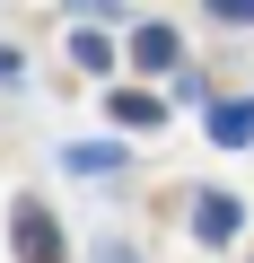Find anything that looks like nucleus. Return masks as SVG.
Listing matches in <instances>:
<instances>
[{
	"instance_id": "obj_5",
	"label": "nucleus",
	"mask_w": 254,
	"mask_h": 263,
	"mask_svg": "<svg viewBox=\"0 0 254 263\" xmlns=\"http://www.w3.org/2000/svg\"><path fill=\"white\" fill-rule=\"evenodd\" d=\"M132 62H141V70H167V62H175V27H141V35H132Z\"/></svg>"
},
{
	"instance_id": "obj_3",
	"label": "nucleus",
	"mask_w": 254,
	"mask_h": 263,
	"mask_svg": "<svg viewBox=\"0 0 254 263\" xmlns=\"http://www.w3.org/2000/svg\"><path fill=\"white\" fill-rule=\"evenodd\" d=\"M193 237H202V246H228V237H237V202H228V193H202V202H193Z\"/></svg>"
},
{
	"instance_id": "obj_7",
	"label": "nucleus",
	"mask_w": 254,
	"mask_h": 263,
	"mask_svg": "<svg viewBox=\"0 0 254 263\" xmlns=\"http://www.w3.org/2000/svg\"><path fill=\"white\" fill-rule=\"evenodd\" d=\"M70 167H79V176H114V149H88V141H79V149H70Z\"/></svg>"
},
{
	"instance_id": "obj_2",
	"label": "nucleus",
	"mask_w": 254,
	"mask_h": 263,
	"mask_svg": "<svg viewBox=\"0 0 254 263\" xmlns=\"http://www.w3.org/2000/svg\"><path fill=\"white\" fill-rule=\"evenodd\" d=\"M210 141H219V149H245V141H254V105H245V97H219V105H210Z\"/></svg>"
},
{
	"instance_id": "obj_1",
	"label": "nucleus",
	"mask_w": 254,
	"mask_h": 263,
	"mask_svg": "<svg viewBox=\"0 0 254 263\" xmlns=\"http://www.w3.org/2000/svg\"><path fill=\"white\" fill-rule=\"evenodd\" d=\"M9 254H18V263H62V254H70V246H62V219H53L44 202H18V211H9Z\"/></svg>"
},
{
	"instance_id": "obj_6",
	"label": "nucleus",
	"mask_w": 254,
	"mask_h": 263,
	"mask_svg": "<svg viewBox=\"0 0 254 263\" xmlns=\"http://www.w3.org/2000/svg\"><path fill=\"white\" fill-rule=\"evenodd\" d=\"M105 53H114V44H105V35H88V27H79V35H70V62H79V70H105Z\"/></svg>"
},
{
	"instance_id": "obj_4",
	"label": "nucleus",
	"mask_w": 254,
	"mask_h": 263,
	"mask_svg": "<svg viewBox=\"0 0 254 263\" xmlns=\"http://www.w3.org/2000/svg\"><path fill=\"white\" fill-rule=\"evenodd\" d=\"M105 114H114L123 132H149V123H158V97H149V88H114V97H105Z\"/></svg>"
}]
</instances>
